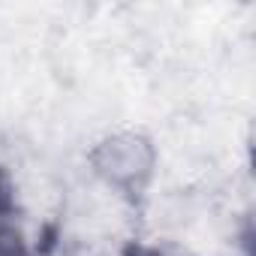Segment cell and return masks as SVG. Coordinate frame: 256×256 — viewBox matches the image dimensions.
Masks as SVG:
<instances>
[{"label": "cell", "instance_id": "6da1fadb", "mask_svg": "<svg viewBox=\"0 0 256 256\" xmlns=\"http://www.w3.org/2000/svg\"><path fill=\"white\" fill-rule=\"evenodd\" d=\"M90 166L102 184L120 193H139L154 178L157 148L145 133H133V130L112 133L96 142L90 154Z\"/></svg>", "mask_w": 256, "mask_h": 256}, {"label": "cell", "instance_id": "7a4b0ae2", "mask_svg": "<svg viewBox=\"0 0 256 256\" xmlns=\"http://www.w3.org/2000/svg\"><path fill=\"white\" fill-rule=\"evenodd\" d=\"M0 256H40L30 235L18 226V220L0 226Z\"/></svg>", "mask_w": 256, "mask_h": 256}, {"label": "cell", "instance_id": "3957f363", "mask_svg": "<svg viewBox=\"0 0 256 256\" xmlns=\"http://www.w3.org/2000/svg\"><path fill=\"white\" fill-rule=\"evenodd\" d=\"M16 187L10 181V175L0 169V226L16 223Z\"/></svg>", "mask_w": 256, "mask_h": 256}]
</instances>
